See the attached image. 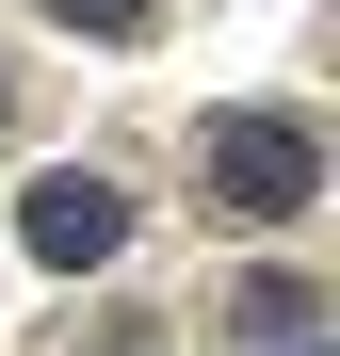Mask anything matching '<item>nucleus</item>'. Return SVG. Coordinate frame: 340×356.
<instances>
[{
  "label": "nucleus",
  "instance_id": "obj_1",
  "mask_svg": "<svg viewBox=\"0 0 340 356\" xmlns=\"http://www.w3.org/2000/svg\"><path fill=\"white\" fill-rule=\"evenodd\" d=\"M195 178H211V211H243V227H292V211L324 195V146L292 130V113H227V130L195 146Z\"/></svg>",
  "mask_w": 340,
  "mask_h": 356
},
{
  "label": "nucleus",
  "instance_id": "obj_2",
  "mask_svg": "<svg viewBox=\"0 0 340 356\" xmlns=\"http://www.w3.org/2000/svg\"><path fill=\"white\" fill-rule=\"evenodd\" d=\"M17 227H33V259H49V275H97L113 243H130V195H113V178H81V162H49L33 195H17Z\"/></svg>",
  "mask_w": 340,
  "mask_h": 356
},
{
  "label": "nucleus",
  "instance_id": "obj_3",
  "mask_svg": "<svg viewBox=\"0 0 340 356\" xmlns=\"http://www.w3.org/2000/svg\"><path fill=\"white\" fill-rule=\"evenodd\" d=\"M49 17H65V33H146L162 0H49Z\"/></svg>",
  "mask_w": 340,
  "mask_h": 356
}]
</instances>
